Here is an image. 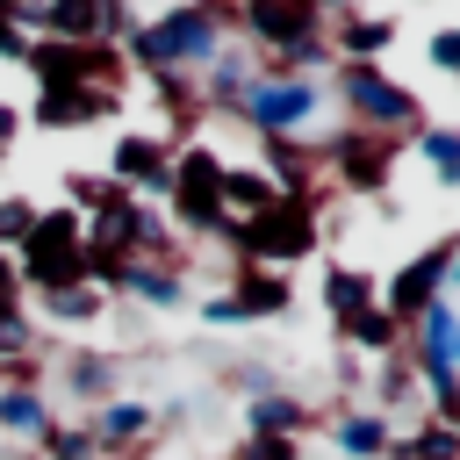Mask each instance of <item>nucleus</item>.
Wrapping results in <instances>:
<instances>
[{
	"instance_id": "obj_1",
	"label": "nucleus",
	"mask_w": 460,
	"mask_h": 460,
	"mask_svg": "<svg viewBox=\"0 0 460 460\" xmlns=\"http://www.w3.org/2000/svg\"><path fill=\"white\" fill-rule=\"evenodd\" d=\"M237 29V7L223 0H187V7H158L137 14V29L122 36V65L144 79H194Z\"/></svg>"
},
{
	"instance_id": "obj_2",
	"label": "nucleus",
	"mask_w": 460,
	"mask_h": 460,
	"mask_svg": "<svg viewBox=\"0 0 460 460\" xmlns=\"http://www.w3.org/2000/svg\"><path fill=\"white\" fill-rule=\"evenodd\" d=\"M331 86H338V108L352 115V129L388 137V144H417V129H424V101H417L402 79H388L381 65H338Z\"/></svg>"
},
{
	"instance_id": "obj_3",
	"label": "nucleus",
	"mask_w": 460,
	"mask_h": 460,
	"mask_svg": "<svg viewBox=\"0 0 460 460\" xmlns=\"http://www.w3.org/2000/svg\"><path fill=\"white\" fill-rule=\"evenodd\" d=\"M223 244L237 252V266H273V273H288V266H302L316 244H323V216H316V201H273V208H259L252 223H230L223 230Z\"/></svg>"
},
{
	"instance_id": "obj_4",
	"label": "nucleus",
	"mask_w": 460,
	"mask_h": 460,
	"mask_svg": "<svg viewBox=\"0 0 460 460\" xmlns=\"http://www.w3.org/2000/svg\"><path fill=\"white\" fill-rule=\"evenodd\" d=\"M14 273H22V302L29 295H50V288H79L86 280V223L65 201L58 208H36V230L14 252Z\"/></svg>"
},
{
	"instance_id": "obj_5",
	"label": "nucleus",
	"mask_w": 460,
	"mask_h": 460,
	"mask_svg": "<svg viewBox=\"0 0 460 460\" xmlns=\"http://www.w3.org/2000/svg\"><path fill=\"white\" fill-rule=\"evenodd\" d=\"M223 151L216 144H201V137H187V144H172V194H165V208H172V223L180 230H194V237H223L230 223H223Z\"/></svg>"
},
{
	"instance_id": "obj_6",
	"label": "nucleus",
	"mask_w": 460,
	"mask_h": 460,
	"mask_svg": "<svg viewBox=\"0 0 460 460\" xmlns=\"http://www.w3.org/2000/svg\"><path fill=\"white\" fill-rule=\"evenodd\" d=\"M323 108V86L316 79H280V72H252L244 101H237V122L259 129V137H302Z\"/></svg>"
},
{
	"instance_id": "obj_7",
	"label": "nucleus",
	"mask_w": 460,
	"mask_h": 460,
	"mask_svg": "<svg viewBox=\"0 0 460 460\" xmlns=\"http://www.w3.org/2000/svg\"><path fill=\"white\" fill-rule=\"evenodd\" d=\"M237 29H244V50L252 58H280L309 36H323V7L316 0H244L237 7Z\"/></svg>"
},
{
	"instance_id": "obj_8",
	"label": "nucleus",
	"mask_w": 460,
	"mask_h": 460,
	"mask_svg": "<svg viewBox=\"0 0 460 460\" xmlns=\"http://www.w3.org/2000/svg\"><path fill=\"white\" fill-rule=\"evenodd\" d=\"M395 151H402V144L367 137V129H352V122H345V129L316 151V165H323L345 194H381V187H388V172H395Z\"/></svg>"
},
{
	"instance_id": "obj_9",
	"label": "nucleus",
	"mask_w": 460,
	"mask_h": 460,
	"mask_svg": "<svg viewBox=\"0 0 460 460\" xmlns=\"http://www.w3.org/2000/svg\"><path fill=\"white\" fill-rule=\"evenodd\" d=\"M108 180L137 201H165L172 194V144L151 137V129H122L115 151H108Z\"/></svg>"
},
{
	"instance_id": "obj_10",
	"label": "nucleus",
	"mask_w": 460,
	"mask_h": 460,
	"mask_svg": "<svg viewBox=\"0 0 460 460\" xmlns=\"http://www.w3.org/2000/svg\"><path fill=\"white\" fill-rule=\"evenodd\" d=\"M86 431H93V453H101V460H137V453L158 438V402H144V395H108L101 410H86Z\"/></svg>"
},
{
	"instance_id": "obj_11",
	"label": "nucleus",
	"mask_w": 460,
	"mask_h": 460,
	"mask_svg": "<svg viewBox=\"0 0 460 460\" xmlns=\"http://www.w3.org/2000/svg\"><path fill=\"white\" fill-rule=\"evenodd\" d=\"M431 302H446V244H431V252H417V259H402L388 280H381V309L410 331Z\"/></svg>"
},
{
	"instance_id": "obj_12",
	"label": "nucleus",
	"mask_w": 460,
	"mask_h": 460,
	"mask_svg": "<svg viewBox=\"0 0 460 460\" xmlns=\"http://www.w3.org/2000/svg\"><path fill=\"white\" fill-rule=\"evenodd\" d=\"M323 36L338 50V65H381V50L402 36L395 14H359V7H323Z\"/></svg>"
},
{
	"instance_id": "obj_13",
	"label": "nucleus",
	"mask_w": 460,
	"mask_h": 460,
	"mask_svg": "<svg viewBox=\"0 0 460 460\" xmlns=\"http://www.w3.org/2000/svg\"><path fill=\"white\" fill-rule=\"evenodd\" d=\"M50 424H58V402H50V388L43 381H0V438L7 446H43L50 438Z\"/></svg>"
},
{
	"instance_id": "obj_14",
	"label": "nucleus",
	"mask_w": 460,
	"mask_h": 460,
	"mask_svg": "<svg viewBox=\"0 0 460 460\" xmlns=\"http://www.w3.org/2000/svg\"><path fill=\"white\" fill-rule=\"evenodd\" d=\"M115 108H122V93H108V86H43L36 108H29V122L36 129H93Z\"/></svg>"
},
{
	"instance_id": "obj_15",
	"label": "nucleus",
	"mask_w": 460,
	"mask_h": 460,
	"mask_svg": "<svg viewBox=\"0 0 460 460\" xmlns=\"http://www.w3.org/2000/svg\"><path fill=\"white\" fill-rule=\"evenodd\" d=\"M252 72H259V58L244 50V43H223L201 72H194V93H201V115H237V101H244V86H252Z\"/></svg>"
},
{
	"instance_id": "obj_16",
	"label": "nucleus",
	"mask_w": 460,
	"mask_h": 460,
	"mask_svg": "<svg viewBox=\"0 0 460 460\" xmlns=\"http://www.w3.org/2000/svg\"><path fill=\"white\" fill-rule=\"evenodd\" d=\"M223 295H230V309H237L244 323H266V316H288V309H295V280L273 273V266H237Z\"/></svg>"
},
{
	"instance_id": "obj_17",
	"label": "nucleus",
	"mask_w": 460,
	"mask_h": 460,
	"mask_svg": "<svg viewBox=\"0 0 460 460\" xmlns=\"http://www.w3.org/2000/svg\"><path fill=\"white\" fill-rule=\"evenodd\" d=\"M108 302H115V295H101L93 280H79V288H50V295H29V316L43 323V338H50V331H93V323L108 316Z\"/></svg>"
},
{
	"instance_id": "obj_18",
	"label": "nucleus",
	"mask_w": 460,
	"mask_h": 460,
	"mask_svg": "<svg viewBox=\"0 0 460 460\" xmlns=\"http://www.w3.org/2000/svg\"><path fill=\"white\" fill-rule=\"evenodd\" d=\"M115 374H122V367H115L108 352H93V345L58 352V381H65V395H72V402H86V410H101L108 395H122V388H115ZM86 410H79V417H86Z\"/></svg>"
},
{
	"instance_id": "obj_19",
	"label": "nucleus",
	"mask_w": 460,
	"mask_h": 460,
	"mask_svg": "<svg viewBox=\"0 0 460 460\" xmlns=\"http://www.w3.org/2000/svg\"><path fill=\"white\" fill-rule=\"evenodd\" d=\"M309 424H316V410L302 395H288V388H252V402H244V431L252 438H302Z\"/></svg>"
},
{
	"instance_id": "obj_20",
	"label": "nucleus",
	"mask_w": 460,
	"mask_h": 460,
	"mask_svg": "<svg viewBox=\"0 0 460 460\" xmlns=\"http://www.w3.org/2000/svg\"><path fill=\"white\" fill-rule=\"evenodd\" d=\"M115 295H129L144 309H187V273L180 266H158V259H129L122 280H115Z\"/></svg>"
},
{
	"instance_id": "obj_21",
	"label": "nucleus",
	"mask_w": 460,
	"mask_h": 460,
	"mask_svg": "<svg viewBox=\"0 0 460 460\" xmlns=\"http://www.w3.org/2000/svg\"><path fill=\"white\" fill-rule=\"evenodd\" d=\"M374 302H381V280H374L367 266H345V259H338V266H323V309H331V323H338V331H345L352 316H367Z\"/></svg>"
},
{
	"instance_id": "obj_22",
	"label": "nucleus",
	"mask_w": 460,
	"mask_h": 460,
	"mask_svg": "<svg viewBox=\"0 0 460 460\" xmlns=\"http://www.w3.org/2000/svg\"><path fill=\"white\" fill-rule=\"evenodd\" d=\"M388 417L381 410H338L331 417V446L345 453V460H388Z\"/></svg>"
},
{
	"instance_id": "obj_23",
	"label": "nucleus",
	"mask_w": 460,
	"mask_h": 460,
	"mask_svg": "<svg viewBox=\"0 0 460 460\" xmlns=\"http://www.w3.org/2000/svg\"><path fill=\"white\" fill-rule=\"evenodd\" d=\"M280 187L259 172V165H223V223H252L259 208H273Z\"/></svg>"
},
{
	"instance_id": "obj_24",
	"label": "nucleus",
	"mask_w": 460,
	"mask_h": 460,
	"mask_svg": "<svg viewBox=\"0 0 460 460\" xmlns=\"http://www.w3.org/2000/svg\"><path fill=\"white\" fill-rule=\"evenodd\" d=\"M43 36L58 43H101V0H43Z\"/></svg>"
},
{
	"instance_id": "obj_25",
	"label": "nucleus",
	"mask_w": 460,
	"mask_h": 460,
	"mask_svg": "<svg viewBox=\"0 0 460 460\" xmlns=\"http://www.w3.org/2000/svg\"><path fill=\"white\" fill-rule=\"evenodd\" d=\"M338 338H345V345H352V352H367V359H395V352H402V338H410V331H402V323H395V316H388V309H381V302H374V309H367V316H352V323H345V331H338Z\"/></svg>"
},
{
	"instance_id": "obj_26",
	"label": "nucleus",
	"mask_w": 460,
	"mask_h": 460,
	"mask_svg": "<svg viewBox=\"0 0 460 460\" xmlns=\"http://www.w3.org/2000/svg\"><path fill=\"white\" fill-rule=\"evenodd\" d=\"M388 460H460V431L438 424V417H424L417 431H395L388 438Z\"/></svg>"
},
{
	"instance_id": "obj_27",
	"label": "nucleus",
	"mask_w": 460,
	"mask_h": 460,
	"mask_svg": "<svg viewBox=\"0 0 460 460\" xmlns=\"http://www.w3.org/2000/svg\"><path fill=\"white\" fill-rule=\"evenodd\" d=\"M417 158L431 165L438 187H460V122H424L417 129Z\"/></svg>"
},
{
	"instance_id": "obj_28",
	"label": "nucleus",
	"mask_w": 460,
	"mask_h": 460,
	"mask_svg": "<svg viewBox=\"0 0 460 460\" xmlns=\"http://www.w3.org/2000/svg\"><path fill=\"white\" fill-rule=\"evenodd\" d=\"M36 460H101V453H93L86 417H58V424H50V438L36 446Z\"/></svg>"
},
{
	"instance_id": "obj_29",
	"label": "nucleus",
	"mask_w": 460,
	"mask_h": 460,
	"mask_svg": "<svg viewBox=\"0 0 460 460\" xmlns=\"http://www.w3.org/2000/svg\"><path fill=\"white\" fill-rule=\"evenodd\" d=\"M115 194H122V187H115L108 172H65V208H72L79 223H86L101 201H115Z\"/></svg>"
},
{
	"instance_id": "obj_30",
	"label": "nucleus",
	"mask_w": 460,
	"mask_h": 460,
	"mask_svg": "<svg viewBox=\"0 0 460 460\" xmlns=\"http://www.w3.org/2000/svg\"><path fill=\"white\" fill-rule=\"evenodd\" d=\"M29 230H36V201L29 194H0V252L7 259L29 244Z\"/></svg>"
},
{
	"instance_id": "obj_31",
	"label": "nucleus",
	"mask_w": 460,
	"mask_h": 460,
	"mask_svg": "<svg viewBox=\"0 0 460 460\" xmlns=\"http://www.w3.org/2000/svg\"><path fill=\"white\" fill-rule=\"evenodd\" d=\"M381 367V402H424V388H417V367H410V352H395V359H374Z\"/></svg>"
},
{
	"instance_id": "obj_32",
	"label": "nucleus",
	"mask_w": 460,
	"mask_h": 460,
	"mask_svg": "<svg viewBox=\"0 0 460 460\" xmlns=\"http://www.w3.org/2000/svg\"><path fill=\"white\" fill-rule=\"evenodd\" d=\"M230 460H302V438H252V431H244V438L230 446Z\"/></svg>"
},
{
	"instance_id": "obj_33",
	"label": "nucleus",
	"mask_w": 460,
	"mask_h": 460,
	"mask_svg": "<svg viewBox=\"0 0 460 460\" xmlns=\"http://www.w3.org/2000/svg\"><path fill=\"white\" fill-rule=\"evenodd\" d=\"M424 58H431L438 72H453V79H460V29H453V22H446V29H431V43H424Z\"/></svg>"
},
{
	"instance_id": "obj_34",
	"label": "nucleus",
	"mask_w": 460,
	"mask_h": 460,
	"mask_svg": "<svg viewBox=\"0 0 460 460\" xmlns=\"http://www.w3.org/2000/svg\"><path fill=\"white\" fill-rule=\"evenodd\" d=\"M201 323H216V331H237L244 316L230 309V295H201Z\"/></svg>"
},
{
	"instance_id": "obj_35",
	"label": "nucleus",
	"mask_w": 460,
	"mask_h": 460,
	"mask_svg": "<svg viewBox=\"0 0 460 460\" xmlns=\"http://www.w3.org/2000/svg\"><path fill=\"white\" fill-rule=\"evenodd\" d=\"M14 137H22V108H14V101H0V151H7Z\"/></svg>"
},
{
	"instance_id": "obj_36",
	"label": "nucleus",
	"mask_w": 460,
	"mask_h": 460,
	"mask_svg": "<svg viewBox=\"0 0 460 460\" xmlns=\"http://www.w3.org/2000/svg\"><path fill=\"white\" fill-rule=\"evenodd\" d=\"M0 460H36V453L29 446H0Z\"/></svg>"
}]
</instances>
